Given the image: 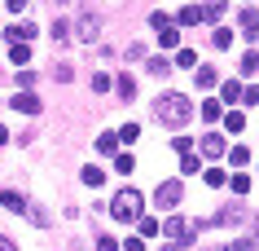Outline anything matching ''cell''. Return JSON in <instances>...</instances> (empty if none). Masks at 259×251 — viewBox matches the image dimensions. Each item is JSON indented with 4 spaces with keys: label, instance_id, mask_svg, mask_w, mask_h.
<instances>
[{
    "label": "cell",
    "instance_id": "cell-1",
    "mask_svg": "<svg viewBox=\"0 0 259 251\" xmlns=\"http://www.w3.org/2000/svg\"><path fill=\"white\" fill-rule=\"evenodd\" d=\"M154 115L163 119L167 128H185L193 119V106H189V97H180V93H163V97H154Z\"/></svg>",
    "mask_w": 259,
    "mask_h": 251
},
{
    "label": "cell",
    "instance_id": "cell-2",
    "mask_svg": "<svg viewBox=\"0 0 259 251\" xmlns=\"http://www.w3.org/2000/svg\"><path fill=\"white\" fill-rule=\"evenodd\" d=\"M110 216H114V221H141V194H137V190H119Z\"/></svg>",
    "mask_w": 259,
    "mask_h": 251
},
{
    "label": "cell",
    "instance_id": "cell-3",
    "mask_svg": "<svg viewBox=\"0 0 259 251\" xmlns=\"http://www.w3.org/2000/svg\"><path fill=\"white\" fill-rule=\"evenodd\" d=\"M101 27H106V22H101L97 14H79V22H75V35H79L83 44H97V40H101Z\"/></svg>",
    "mask_w": 259,
    "mask_h": 251
},
{
    "label": "cell",
    "instance_id": "cell-4",
    "mask_svg": "<svg viewBox=\"0 0 259 251\" xmlns=\"http://www.w3.org/2000/svg\"><path fill=\"white\" fill-rule=\"evenodd\" d=\"M180 198H185L180 181H163V185H158V194H154V203H158L163 211H171V207H180Z\"/></svg>",
    "mask_w": 259,
    "mask_h": 251
},
{
    "label": "cell",
    "instance_id": "cell-5",
    "mask_svg": "<svg viewBox=\"0 0 259 251\" xmlns=\"http://www.w3.org/2000/svg\"><path fill=\"white\" fill-rule=\"evenodd\" d=\"M167 238H171V242L185 251V247H189V238H193V225H189V221H180V216H171V221H167Z\"/></svg>",
    "mask_w": 259,
    "mask_h": 251
},
{
    "label": "cell",
    "instance_id": "cell-6",
    "mask_svg": "<svg viewBox=\"0 0 259 251\" xmlns=\"http://www.w3.org/2000/svg\"><path fill=\"white\" fill-rule=\"evenodd\" d=\"M9 106L22 111V115H40V97L35 93H18V97H9Z\"/></svg>",
    "mask_w": 259,
    "mask_h": 251
},
{
    "label": "cell",
    "instance_id": "cell-7",
    "mask_svg": "<svg viewBox=\"0 0 259 251\" xmlns=\"http://www.w3.org/2000/svg\"><path fill=\"white\" fill-rule=\"evenodd\" d=\"M242 221H246V207H224L211 216V225H242Z\"/></svg>",
    "mask_w": 259,
    "mask_h": 251
},
{
    "label": "cell",
    "instance_id": "cell-8",
    "mask_svg": "<svg viewBox=\"0 0 259 251\" xmlns=\"http://www.w3.org/2000/svg\"><path fill=\"white\" fill-rule=\"evenodd\" d=\"M237 27H242L246 40H255V35H259V14H255V9H246V14L237 18Z\"/></svg>",
    "mask_w": 259,
    "mask_h": 251
},
{
    "label": "cell",
    "instance_id": "cell-9",
    "mask_svg": "<svg viewBox=\"0 0 259 251\" xmlns=\"http://www.w3.org/2000/svg\"><path fill=\"white\" fill-rule=\"evenodd\" d=\"M202 154L206 159H220V154H224V137H220V132H206L202 137Z\"/></svg>",
    "mask_w": 259,
    "mask_h": 251
},
{
    "label": "cell",
    "instance_id": "cell-10",
    "mask_svg": "<svg viewBox=\"0 0 259 251\" xmlns=\"http://www.w3.org/2000/svg\"><path fill=\"white\" fill-rule=\"evenodd\" d=\"M114 88H119V101H137V80H132V75H119Z\"/></svg>",
    "mask_w": 259,
    "mask_h": 251
},
{
    "label": "cell",
    "instance_id": "cell-11",
    "mask_svg": "<svg viewBox=\"0 0 259 251\" xmlns=\"http://www.w3.org/2000/svg\"><path fill=\"white\" fill-rule=\"evenodd\" d=\"M0 203H5L9 211H27V198L18 194V190H5V194H0Z\"/></svg>",
    "mask_w": 259,
    "mask_h": 251
},
{
    "label": "cell",
    "instance_id": "cell-12",
    "mask_svg": "<svg viewBox=\"0 0 259 251\" xmlns=\"http://www.w3.org/2000/svg\"><path fill=\"white\" fill-rule=\"evenodd\" d=\"M9 40H14V44H27V40H35V27L18 22V27H9Z\"/></svg>",
    "mask_w": 259,
    "mask_h": 251
},
{
    "label": "cell",
    "instance_id": "cell-13",
    "mask_svg": "<svg viewBox=\"0 0 259 251\" xmlns=\"http://www.w3.org/2000/svg\"><path fill=\"white\" fill-rule=\"evenodd\" d=\"M202 176L211 190H220V185H229V176H224V167H202Z\"/></svg>",
    "mask_w": 259,
    "mask_h": 251
},
{
    "label": "cell",
    "instance_id": "cell-14",
    "mask_svg": "<svg viewBox=\"0 0 259 251\" xmlns=\"http://www.w3.org/2000/svg\"><path fill=\"white\" fill-rule=\"evenodd\" d=\"M150 75L154 80H167V75H171V62H167V57H150Z\"/></svg>",
    "mask_w": 259,
    "mask_h": 251
},
{
    "label": "cell",
    "instance_id": "cell-15",
    "mask_svg": "<svg viewBox=\"0 0 259 251\" xmlns=\"http://www.w3.org/2000/svg\"><path fill=\"white\" fill-rule=\"evenodd\" d=\"M202 119H206V124H215V119H224V106H220L215 97H211V101H202Z\"/></svg>",
    "mask_w": 259,
    "mask_h": 251
},
{
    "label": "cell",
    "instance_id": "cell-16",
    "mask_svg": "<svg viewBox=\"0 0 259 251\" xmlns=\"http://www.w3.org/2000/svg\"><path fill=\"white\" fill-rule=\"evenodd\" d=\"M97 150H101V154H114V150H119V137H114V132H101V137H97Z\"/></svg>",
    "mask_w": 259,
    "mask_h": 251
},
{
    "label": "cell",
    "instance_id": "cell-17",
    "mask_svg": "<svg viewBox=\"0 0 259 251\" xmlns=\"http://www.w3.org/2000/svg\"><path fill=\"white\" fill-rule=\"evenodd\" d=\"M114 172H123V176L137 172V159H132V154H114Z\"/></svg>",
    "mask_w": 259,
    "mask_h": 251
},
{
    "label": "cell",
    "instance_id": "cell-18",
    "mask_svg": "<svg viewBox=\"0 0 259 251\" xmlns=\"http://www.w3.org/2000/svg\"><path fill=\"white\" fill-rule=\"evenodd\" d=\"M79 176H83V185H93V190H97L101 181H106V172H101V167H83Z\"/></svg>",
    "mask_w": 259,
    "mask_h": 251
},
{
    "label": "cell",
    "instance_id": "cell-19",
    "mask_svg": "<svg viewBox=\"0 0 259 251\" xmlns=\"http://www.w3.org/2000/svg\"><path fill=\"white\" fill-rule=\"evenodd\" d=\"M9 62L27 66V62H31V49H27V44H14V49H9Z\"/></svg>",
    "mask_w": 259,
    "mask_h": 251
},
{
    "label": "cell",
    "instance_id": "cell-20",
    "mask_svg": "<svg viewBox=\"0 0 259 251\" xmlns=\"http://www.w3.org/2000/svg\"><path fill=\"white\" fill-rule=\"evenodd\" d=\"M158 44H163V49H176V44H180V31H176V27L158 31Z\"/></svg>",
    "mask_w": 259,
    "mask_h": 251
},
{
    "label": "cell",
    "instance_id": "cell-21",
    "mask_svg": "<svg viewBox=\"0 0 259 251\" xmlns=\"http://www.w3.org/2000/svg\"><path fill=\"white\" fill-rule=\"evenodd\" d=\"M220 75H215V66H198V88H211Z\"/></svg>",
    "mask_w": 259,
    "mask_h": 251
},
{
    "label": "cell",
    "instance_id": "cell-22",
    "mask_svg": "<svg viewBox=\"0 0 259 251\" xmlns=\"http://www.w3.org/2000/svg\"><path fill=\"white\" fill-rule=\"evenodd\" d=\"M229 163H233V167H246V163H250V150H246V146H237V150H229Z\"/></svg>",
    "mask_w": 259,
    "mask_h": 251
},
{
    "label": "cell",
    "instance_id": "cell-23",
    "mask_svg": "<svg viewBox=\"0 0 259 251\" xmlns=\"http://www.w3.org/2000/svg\"><path fill=\"white\" fill-rule=\"evenodd\" d=\"M27 221L44 229V225H49V211H44V207H31V203H27Z\"/></svg>",
    "mask_w": 259,
    "mask_h": 251
},
{
    "label": "cell",
    "instance_id": "cell-24",
    "mask_svg": "<svg viewBox=\"0 0 259 251\" xmlns=\"http://www.w3.org/2000/svg\"><path fill=\"white\" fill-rule=\"evenodd\" d=\"M229 185H233V194H250V176H246V172H237Z\"/></svg>",
    "mask_w": 259,
    "mask_h": 251
},
{
    "label": "cell",
    "instance_id": "cell-25",
    "mask_svg": "<svg viewBox=\"0 0 259 251\" xmlns=\"http://www.w3.org/2000/svg\"><path fill=\"white\" fill-rule=\"evenodd\" d=\"M114 137H119V141H137V137H141V124H123Z\"/></svg>",
    "mask_w": 259,
    "mask_h": 251
},
{
    "label": "cell",
    "instance_id": "cell-26",
    "mask_svg": "<svg viewBox=\"0 0 259 251\" xmlns=\"http://www.w3.org/2000/svg\"><path fill=\"white\" fill-rule=\"evenodd\" d=\"M211 44H215V49H229V44H233V31L215 27V35H211Z\"/></svg>",
    "mask_w": 259,
    "mask_h": 251
},
{
    "label": "cell",
    "instance_id": "cell-27",
    "mask_svg": "<svg viewBox=\"0 0 259 251\" xmlns=\"http://www.w3.org/2000/svg\"><path fill=\"white\" fill-rule=\"evenodd\" d=\"M193 22H202V9H180V27H193Z\"/></svg>",
    "mask_w": 259,
    "mask_h": 251
},
{
    "label": "cell",
    "instance_id": "cell-28",
    "mask_svg": "<svg viewBox=\"0 0 259 251\" xmlns=\"http://www.w3.org/2000/svg\"><path fill=\"white\" fill-rule=\"evenodd\" d=\"M220 93H224V101H242V84H233V80H229Z\"/></svg>",
    "mask_w": 259,
    "mask_h": 251
},
{
    "label": "cell",
    "instance_id": "cell-29",
    "mask_svg": "<svg viewBox=\"0 0 259 251\" xmlns=\"http://www.w3.org/2000/svg\"><path fill=\"white\" fill-rule=\"evenodd\" d=\"M202 18H206V22H215V18H224V0H215V5H206V9H202Z\"/></svg>",
    "mask_w": 259,
    "mask_h": 251
},
{
    "label": "cell",
    "instance_id": "cell-30",
    "mask_svg": "<svg viewBox=\"0 0 259 251\" xmlns=\"http://www.w3.org/2000/svg\"><path fill=\"white\" fill-rule=\"evenodd\" d=\"M224 128H229V132H242V128H246V119H242L237 111H233V115H224Z\"/></svg>",
    "mask_w": 259,
    "mask_h": 251
},
{
    "label": "cell",
    "instance_id": "cell-31",
    "mask_svg": "<svg viewBox=\"0 0 259 251\" xmlns=\"http://www.w3.org/2000/svg\"><path fill=\"white\" fill-rule=\"evenodd\" d=\"M255 70H259V53H246L242 57V75H255Z\"/></svg>",
    "mask_w": 259,
    "mask_h": 251
},
{
    "label": "cell",
    "instance_id": "cell-32",
    "mask_svg": "<svg viewBox=\"0 0 259 251\" xmlns=\"http://www.w3.org/2000/svg\"><path fill=\"white\" fill-rule=\"evenodd\" d=\"M180 172H185V176H189V172H202V163H198L193 154H185V159H180Z\"/></svg>",
    "mask_w": 259,
    "mask_h": 251
},
{
    "label": "cell",
    "instance_id": "cell-33",
    "mask_svg": "<svg viewBox=\"0 0 259 251\" xmlns=\"http://www.w3.org/2000/svg\"><path fill=\"white\" fill-rule=\"evenodd\" d=\"M158 234V221H150V216H141V238H154Z\"/></svg>",
    "mask_w": 259,
    "mask_h": 251
},
{
    "label": "cell",
    "instance_id": "cell-34",
    "mask_svg": "<svg viewBox=\"0 0 259 251\" xmlns=\"http://www.w3.org/2000/svg\"><path fill=\"white\" fill-rule=\"evenodd\" d=\"M242 101H246V106H259V84H250V88H242Z\"/></svg>",
    "mask_w": 259,
    "mask_h": 251
},
{
    "label": "cell",
    "instance_id": "cell-35",
    "mask_svg": "<svg viewBox=\"0 0 259 251\" xmlns=\"http://www.w3.org/2000/svg\"><path fill=\"white\" fill-rule=\"evenodd\" d=\"M150 27L154 31H167V27H171V18H167V14H150Z\"/></svg>",
    "mask_w": 259,
    "mask_h": 251
},
{
    "label": "cell",
    "instance_id": "cell-36",
    "mask_svg": "<svg viewBox=\"0 0 259 251\" xmlns=\"http://www.w3.org/2000/svg\"><path fill=\"white\" fill-rule=\"evenodd\" d=\"M176 62H180V66H193V62H198V53H193V49H180Z\"/></svg>",
    "mask_w": 259,
    "mask_h": 251
},
{
    "label": "cell",
    "instance_id": "cell-37",
    "mask_svg": "<svg viewBox=\"0 0 259 251\" xmlns=\"http://www.w3.org/2000/svg\"><path fill=\"white\" fill-rule=\"evenodd\" d=\"M53 40H70V22H53Z\"/></svg>",
    "mask_w": 259,
    "mask_h": 251
},
{
    "label": "cell",
    "instance_id": "cell-38",
    "mask_svg": "<svg viewBox=\"0 0 259 251\" xmlns=\"http://www.w3.org/2000/svg\"><path fill=\"white\" fill-rule=\"evenodd\" d=\"M93 93H110V75H93Z\"/></svg>",
    "mask_w": 259,
    "mask_h": 251
},
{
    "label": "cell",
    "instance_id": "cell-39",
    "mask_svg": "<svg viewBox=\"0 0 259 251\" xmlns=\"http://www.w3.org/2000/svg\"><path fill=\"white\" fill-rule=\"evenodd\" d=\"M97 251H119V247H114V238H101V242H97Z\"/></svg>",
    "mask_w": 259,
    "mask_h": 251
},
{
    "label": "cell",
    "instance_id": "cell-40",
    "mask_svg": "<svg viewBox=\"0 0 259 251\" xmlns=\"http://www.w3.org/2000/svg\"><path fill=\"white\" fill-rule=\"evenodd\" d=\"M9 9H14V14H22V9H27V0H9Z\"/></svg>",
    "mask_w": 259,
    "mask_h": 251
},
{
    "label": "cell",
    "instance_id": "cell-41",
    "mask_svg": "<svg viewBox=\"0 0 259 251\" xmlns=\"http://www.w3.org/2000/svg\"><path fill=\"white\" fill-rule=\"evenodd\" d=\"M0 251H14V242H9V238H0Z\"/></svg>",
    "mask_w": 259,
    "mask_h": 251
},
{
    "label": "cell",
    "instance_id": "cell-42",
    "mask_svg": "<svg viewBox=\"0 0 259 251\" xmlns=\"http://www.w3.org/2000/svg\"><path fill=\"white\" fill-rule=\"evenodd\" d=\"M5 137H9V128H5V124H0V146H5Z\"/></svg>",
    "mask_w": 259,
    "mask_h": 251
},
{
    "label": "cell",
    "instance_id": "cell-43",
    "mask_svg": "<svg viewBox=\"0 0 259 251\" xmlns=\"http://www.w3.org/2000/svg\"><path fill=\"white\" fill-rule=\"evenodd\" d=\"M250 238H255V242H259V216H255V234H250Z\"/></svg>",
    "mask_w": 259,
    "mask_h": 251
},
{
    "label": "cell",
    "instance_id": "cell-44",
    "mask_svg": "<svg viewBox=\"0 0 259 251\" xmlns=\"http://www.w3.org/2000/svg\"><path fill=\"white\" fill-rule=\"evenodd\" d=\"M163 251H180V247H176V242H167V247H163Z\"/></svg>",
    "mask_w": 259,
    "mask_h": 251
}]
</instances>
